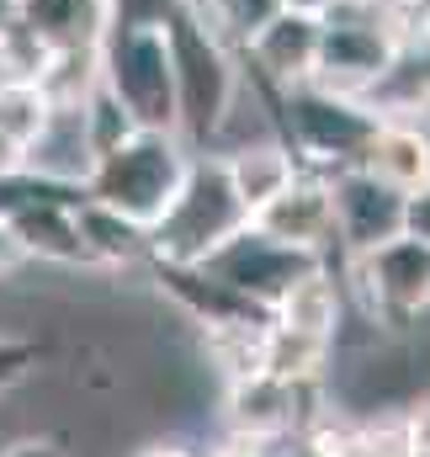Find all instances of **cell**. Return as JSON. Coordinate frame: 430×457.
<instances>
[{
	"label": "cell",
	"instance_id": "1",
	"mask_svg": "<svg viewBox=\"0 0 430 457\" xmlns=\"http://www.w3.org/2000/svg\"><path fill=\"white\" fill-rule=\"evenodd\" d=\"M186 149L181 133H160V128H133L122 144L102 149L86 170V197L112 208L117 219L138 224L144 234L165 219V208L176 203L181 181H186Z\"/></svg>",
	"mask_w": 430,
	"mask_h": 457
},
{
	"label": "cell",
	"instance_id": "2",
	"mask_svg": "<svg viewBox=\"0 0 430 457\" xmlns=\"http://www.w3.org/2000/svg\"><path fill=\"white\" fill-rule=\"evenodd\" d=\"M244 224H250V208L239 203V192L228 181V165L223 160H192L176 203L149 228V250H154V261L197 266L223 239H234Z\"/></svg>",
	"mask_w": 430,
	"mask_h": 457
},
{
	"label": "cell",
	"instance_id": "3",
	"mask_svg": "<svg viewBox=\"0 0 430 457\" xmlns=\"http://www.w3.org/2000/svg\"><path fill=\"white\" fill-rule=\"evenodd\" d=\"M165 48H170V70H176V133L208 144L228 122V107H234L228 48H223V37H213L203 27V16L186 0L165 21Z\"/></svg>",
	"mask_w": 430,
	"mask_h": 457
},
{
	"label": "cell",
	"instance_id": "4",
	"mask_svg": "<svg viewBox=\"0 0 430 457\" xmlns=\"http://www.w3.org/2000/svg\"><path fill=\"white\" fill-rule=\"evenodd\" d=\"M96 80L133 117V128L176 133V70L165 48V27H133L96 37Z\"/></svg>",
	"mask_w": 430,
	"mask_h": 457
},
{
	"label": "cell",
	"instance_id": "5",
	"mask_svg": "<svg viewBox=\"0 0 430 457\" xmlns=\"http://www.w3.org/2000/svg\"><path fill=\"white\" fill-rule=\"evenodd\" d=\"M208 277H218L223 287H234L239 298H250L255 309H277V298L298 282V277H309V271H319V255L314 250H298V245H282V239H266L260 228H239L234 239H223L208 261H197Z\"/></svg>",
	"mask_w": 430,
	"mask_h": 457
},
{
	"label": "cell",
	"instance_id": "6",
	"mask_svg": "<svg viewBox=\"0 0 430 457\" xmlns=\"http://www.w3.org/2000/svg\"><path fill=\"white\" fill-rule=\"evenodd\" d=\"M367 303L383 325H409L430 309V245L415 234H393L388 245L356 255Z\"/></svg>",
	"mask_w": 430,
	"mask_h": 457
},
{
	"label": "cell",
	"instance_id": "7",
	"mask_svg": "<svg viewBox=\"0 0 430 457\" xmlns=\"http://www.w3.org/2000/svg\"><path fill=\"white\" fill-rule=\"evenodd\" d=\"M404 197H409V192H399V187L377 181V176H372V170H361V165L335 170V181H329L335 234H340L356 255H367V250L388 245L393 234H404Z\"/></svg>",
	"mask_w": 430,
	"mask_h": 457
},
{
	"label": "cell",
	"instance_id": "8",
	"mask_svg": "<svg viewBox=\"0 0 430 457\" xmlns=\"http://www.w3.org/2000/svg\"><path fill=\"white\" fill-rule=\"evenodd\" d=\"M250 228H260L266 239H282V245H298V250H314L335 239V203H329V181L319 176H293L271 203H260L250 213Z\"/></svg>",
	"mask_w": 430,
	"mask_h": 457
},
{
	"label": "cell",
	"instance_id": "9",
	"mask_svg": "<svg viewBox=\"0 0 430 457\" xmlns=\"http://www.w3.org/2000/svg\"><path fill=\"white\" fill-rule=\"evenodd\" d=\"M293 117H298V138L319 154V160H361L377 117H367L361 107H351L340 91H298L293 96Z\"/></svg>",
	"mask_w": 430,
	"mask_h": 457
},
{
	"label": "cell",
	"instance_id": "10",
	"mask_svg": "<svg viewBox=\"0 0 430 457\" xmlns=\"http://www.w3.org/2000/svg\"><path fill=\"white\" fill-rule=\"evenodd\" d=\"M250 54H255V64H260L271 80H282V86L314 80V64H319V11L282 5V11L250 37Z\"/></svg>",
	"mask_w": 430,
	"mask_h": 457
},
{
	"label": "cell",
	"instance_id": "11",
	"mask_svg": "<svg viewBox=\"0 0 430 457\" xmlns=\"http://www.w3.org/2000/svg\"><path fill=\"white\" fill-rule=\"evenodd\" d=\"M298 388L303 383H287V378H271V372H255V378H239L228 388V420L239 431V442H271L282 431L298 426Z\"/></svg>",
	"mask_w": 430,
	"mask_h": 457
},
{
	"label": "cell",
	"instance_id": "12",
	"mask_svg": "<svg viewBox=\"0 0 430 457\" xmlns=\"http://www.w3.org/2000/svg\"><path fill=\"white\" fill-rule=\"evenodd\" d=\"M54 102L37 80H0V176H16L32 165L37 138L48 133Z\"/></svg>",
	"mask_w": 430,
	"mask_h": 457
},
{
	"label": "cell",
	"instance_id": "13",
	"mask_svg": "<svg viewBox=\"0 0 430 457\" xmlns=\"http://www.w3.org/2000/svg\"><path fill=\"white\" fill-rule=\"evenodd\" d=\"M356 165L372 170L377 181L399 187V192H415L430 181V138L420 128H404V122H377Z\"/></svg>",
	"mask_w": 430,
	"mask_h": 457
},
{
	"label": "cell",
	"instance_id": "14",
	"mask_svg": "<svg viewBox=\"0 0 430 457\" xmlns=\"http://www.w3.org/2000/svg\"><path fill=\"white\" fill-rule=\"evenodd\" d=\"M11 16L32 27L54 54L91 48L102 37V0H11Z\"/></svg>",
	"mask_w": 430,
	"mask_h": 457
},
{
	"label": "cell",
	"instance_id": "15",
	"mask_svg": "<svg viewBox=\"0 0 430 457\" xmlns=\"http://www.w3.org/2000/svg\"><path fill=\"white\" fill-rule=\"evenodd\" d=\"M271 320H277L282 330H298V336L329 341V336H335V325H340V298H335L329 277H324V271H309V277H298V282H293V287L277 298Z\"/></svg>",
	"mask_w": 430,
	"mask_h": 457
},
{
	"label": "cell",
	"instance_id": "16",
	"mask_svg": "<svg viewBox=\"0 0 430 457\" xmlns=\"http://www.w3.org/2000/svg\"><path fill=\"white\" fill-rule=\"evenodd\" d=\"M228 165V181H234V192H239V203L255 213L260 203H271L293 176H298V165H293V154L287 149H277V144H260V149H239L234 160H223Z\"/></svg>",
	"mask_w": 430,
	"mask_h": 457
},
{
	"label": "cell",
	"instance_id": "17",
	"mask_svg": "<svg viewBox=\"0 0 430 457\" xmlns=\"http://www.w3.org/2000/svg\"><path fill=\"white\" fill-rule=\"evenodd\" d=\"M75 224H80V245H86L91 261H133L138 250H149V234L144 228L117 219L112 208L91 203V197L75 208Z\"/></svg>",
	"mask_w": 430,
	"mask_h": 457
},
{
	"label": "cell",
	"instance_id": "18",
	"mask_svg": "<svg viewBox=\"0 0 430 457\" xmlns=\"http://www.w3.org/2000/svg\"><path fill=\"white\" fill-rule=\"evenodd\" d=\"M197 16H203V27L213 32V37H234V43H244L250 48V37L282 11V0H186Z\"/></svg>",
	"mask_w": 430,
	"mask_h": 457
},
{
	"label": "cell",
	"instance_id": "19",
	"mask_svg": "<svg viewBox=\"0 0 430 457\" xmlns=\"http://www.w3.org/2000/svg\"><path fill=\"white\" fill-rule=\"evenodd\" d=\"M176 11H181V0H102V32L165 27Z\"/></svg>",
	"mask_w": 430,
	"mask_h": 457
},
{
	"label": "cell",
	"instance_id": "20",
	"mask_svg": "<svg viewBox=\"0 0 430 457\" xmlns=\"http://www.w3.org/2000/svg\"><path fill=\"white\" fill-rule=\"evenodd\" d=\"M37 361H43V345L37 341H27V336H0V394L16 388Z\"/></svg>",
	"mask_w": 430,
	"mask_h": 457
},
{
	"label": "cell",
	"instance_id": "21",
	"mask_svg": "<svg viewBox=\"0 0 430 457\" xmlns=\"http://www.w3.org/2000/svg\"><path fill=\"white\" fill-rule=\"evenodd\" d=\"M399 431H404V457H430V399H420L399 420Z\"/></svg>",
	"mask_w": 430,
	"mask_h": 457
},
{
	"label": "cell",
	"instance_id": "22",
	"mask_svg": "<svg viewBox=\"0 0 430 457\" xmlns=\"http://www.w3.org/2000/svg\"><path fill=\"white\" fill-rule=\"evenodd\" d=\"M404 234H415V239L430 245V181L404 197Z\"/></svg>",
	"mask_w": 430,
	"mask_h": 457
},
{
	"label": "cell",
	"instance_id": "23",
	"mask_svg": "<svg viewBox=\"0 0 430 457\" xmlns=\"http://www.w3.org/2000/svg\"><path fill=\"white\" fill-rule=\"evenodd\" d=\"M0 457H70V447L59 436H21V442H11Z\"/></svg>",
	"mask_w": 430,
	"mask_h": 457
},
{
	"label": "cell",
	"instance_id": "24",
	"mask_svg": "<svg viewBox=\"0 0 430 457\" xmlns=\"http://www.w3.org/2000/svg\"><path fill=\"white\" fill-rule=\"evenodd\" d=\"M218 457H260V453H255V442H239V436H234V442H228Z\"/></svg>",
	"mask_w": 430,
	"mask_h": 457
},
{
	"label": "cell",
	"instance_id": "25",
	"mask_svg": "<svg viewBox=\"0 0 430 457\" xmlns=\"http://www.w3.org/2000/svg\"><path fill=\"white\" fill-rule=\"evenodd\" d=\"M144 457H186V453H181V447H149Z\"/></svg>",
	"mask_w": 430,
	"mask_h": 457
},
{
	"label": "cell",
	"instance_id": "26",
	"mask_svg": "<svg viewBox=\"0 0 430 457\" xmlns=\"http://www.w3.org/2000/svg\"><path fill=\"white\" fill-rule=\"evenodd\" d=\"M5 16H11V0H0V21H5Z\"/></svg>",
	"mask_w": 430,
	"mask_h": 457
}]
</instances>
